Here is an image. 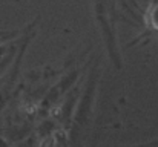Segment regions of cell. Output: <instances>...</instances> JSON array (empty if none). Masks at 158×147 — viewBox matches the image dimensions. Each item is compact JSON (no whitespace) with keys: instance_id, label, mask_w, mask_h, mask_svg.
<instances>
[{"instance_id":"1","label":"cell","mask_w":158,"mask_h":147,"mask_svg":"<svg viewBox=\"0 0 158 147\" xmlns=\"http://www.w3.org/2000/svg\"><path fill=\"white\" fill-rule=\"evenodd\" d=\"M97 69L91 71V77L86 83V89L81 95V100L75 109V115L72 120V143L77 146V141L80 140L81 133L88 127L92 118V109H94V94H95V84H97Z\"/></svg>"},{"instance_id":"2","label":"cell","mask_w":158,"mask_h":147,"mask_svg":"<svg viewBox=\"0 0 158 147\" xmlns=\"http://www.w3.org/2000/svg\"><path fill=\"white\" fill-rule=\"evenodd\" d=\"M14 52H15V49H12L8 55H5L3 58H0V77L5 74V71H6L8 66L11 64V60L14 58Z\"/></svg>"},{"instance_id":"3","label":"cell","mask_w":158,"mask_h":147,"mask_svg":"<svg viewBox=\"0 0 158 147\" xmlns=\"http://www.w3.org/2000/svg\"><path fill=\"white\" fill-rule=\"evenodd\" d=\"M149 17H151V20H149V23H151V26L154 28V29H157L158 31V5L151 11V14H149Z\"/></svg>"}]
</instances>
